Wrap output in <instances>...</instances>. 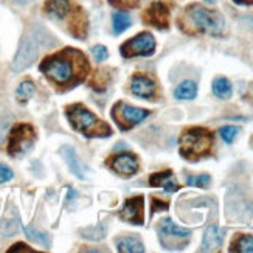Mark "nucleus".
Instances as JSON below:
<instances>
[{
  "label": "nucleus",
  "instance_id": "nucleus-1",
  "mask_svg": "<svg viewBox=\"0 0 253 253\" xmlns=\"http://www.w3.org/2000/svg\"><path fill=\"white\" fill-rule=\"evenodd\" d=\"M39 69L59 89H70L84 81L90 65L83 51L64 48L43 59Z\"/></svg>",
  "mask_w": 253,
  "mask_h": 253
},
{
  "label": "nucleus",
  "instance_id": "nucleus-2",
  "mask_svg": "<svg viewBox=\"0 0 253 253\" xmlns=\"http://www.w3.org/2000/svg\"><path fill=\"white\" fill-rule=\"evenodd\" d=\"M180 28L188 35H210L221 36L225 28V20L221 13L207 9L202 5H190L185 8L179 19Z\"/></svg>",
  "mask_w": 253,
  "mask_h": 253
},
{
  "label": "nucleus",
  "instance_id": "nucleus-3",
  "mask_svg": "<svg viewBox=\"0 0 253 253\" xmlns=\"http://www.w3.org/2000/svg\"><path fill=\"white\" fill-rule=\"evenodd\" d=\"M180 156L188 162H197L210 156L213 146V134L205 127H190L182 132L180 140Z\"/></svg>",
  "mask_w": 253,
  "mask_h": 253
},
{
  "label": "nucleus",
  "instance_id": "nucleus-4",
  "mask_svg": "<svg viewBox=\"0 0 253 253\" xmlns=\"http://www.w3.org/2000/svg\"><path fill=\"white\" fill-rule=\"evenodd\" d=\"M67 118L72 126L83 132L85 137H109L112 129L104 122L95 117L89 109L83 104H72L67 107Z\"/></svg>",
  "mask_w": 253,
  "mask_h": 253
},
{
  "label": "nucleus",
  "instance_id": "nucleus-5",
  "mask_svg": "<svg viewBox=\"0 0 253 253\" xmlns=\"http://www.w3.org/2000/svg\"><path fill=\"white\" fill-rule=\"evenodd\" d=\"M36 140V132L31 125L28 123H19L9 132V141H8V154L11 157H19L33 146Z\"/></svg>",
  "mask_w": 253,
  "mask_h": 253
},
{
  "label": "nucleus",
  "instance_id": "nucleus-6",
  "mask_svg": "<svg viewBox=\"0 0 253 253\" xmlns=\"http://www.w3.org/2000/svg\"><path fill=\"white\" fill-rule=\"evenodd\" d=\"M41 43H42V41L39 39L38 33L25 35L20 39L19 50H17L14 61H13V70L14 72H24L25 69H28L30 65L36 61Z\"/></svg>",
  "mask_w": 253,
  "mask_h": 253
},
{
  "label": "nucleus",
  "instance_id": "nucleus-7",
  "mask_svg": "<svg viewBox=\"0 0 253 253\" xmlns=\"http://www.w3.org/2000/svg\"><path fill=\"white\" fill-rule=\"evenodd\" d=\"M156 51V39L151 33H140L122 45V54L125 58L151 56Z\"/></svg>",
  "mask_w": 253,
  "mask_h": 253
},
{
  "label": "nucleus",
  "instance_id": "nucleus-8",
  "mask_svg": "<svg viewBox=\"0 0 253 253\" xmlns=\"http://www.w3.org/2000/svg\"><path fill=\"white\" fill-rule=\"evenodd\" d=\"M148 115H149V111H145V109H140V107H132L126 103H117L112 111L114 120L122 129L134 127L135 125L141 123Z\"/></svg>",
  "mask_w": 253,
  "mask_h": 253
},
{
  "label": "nucleus",
  "instance_id": "nucleus-9",
  "mask_svg": "<svg viewBox=\"0 0 253 253\" xmlns=\"http://www.w3.org/2000/svg\"><path fill=\"white\" fill-rule=\"evenodd\" d=\"M143 20L148 25H152L159 30L169 27V8L163 2H154L143 14Z\"/></svg>",
  "mask_w": 253,
  "mask_h": 253
},
{
  "label": "nucleus",
  "instance_id": "nucleus-10",
  "mask_svg": "<svg viewBox=\"0 0 253 253\" xmlns=\"http://www.w3.org/2000/svg\"><path fill=\"white\" fill-rule=\"evenodd\" d=\"M143 208H145V201H143L141 196L130 197V199L125 202V207L122 208V211H120V217L129 224L141 225L143 221H145Z\"/></svg>",
  "mask_w": 253,
  "mask_h": 253
},
{
  "label": "nucleus",
  "instance_id": "nucleus-11",
  "mask_svg": "<svg viewBox=\"0 0 253 253\" xmlns=\"http://www.w3.org/2000/svg\"><path fill=\"white\" fill-rule=\"evenodd\" d=\"M109 167L120 175H123V177H130L138 171V160L134 154L123 152L109 160Z\"/></svg>",
  "mask_w": 253,
  "mask_h": 253
},
{
  "label": "nucleus",
  "instance_id": "nucleus-12",
  "mask_svg": "<svg viewBox=\"0 0 253 253\" xmlns=\"http://www.w3.org/2000/svg\"><path fill=\"white\" fill-rule=\"evenodd\" d=\"M224 238H225V230L219 228L216 225L208 227L204 235L201 252H217L224 243Z\"/></svg>",
  "mask_w": 253,
  "mask_h": 253
},
{
  "label": "nucleus",
  "instance_id": "nucleus-13",
  "mask_svg": "<svg viewBox=\"0 0 253 253\" xmlns=\"http://www.w3.org/2000/svg\"><path fill=\"white\" fill-rule=\"evenodd\" d=\"M130 90L132 93L140 98H152L156 95V84H154V81L149 80L148 76L135 75L130 83Z\"/></svg>",
  "mask_w": 253,
  "mask_h": 253
},
{
  "label": "nucleus",
  "instance_id": "nucleus-14",
  "mask_svg": "<svg viewBox=\"0 0 253 253\" xmlns=\"http://www.w3.org/2000/svg\"><path fill=\"white\" fill-rule=\"evenodd\" d=\"M61 156L64 157L67 167L70 168V171L76 175L78 179H87V169L84 168V165L81 163L78 154L75 152V149L72 146H62L61 148Z\"/></svg>",
  "mask_w": 253,
  "mask_h": 253
},
{
  "label": "nucleus",
  "instance_id": "nucleus-15",
  "mask_svg": "<svg viewBox=\"0 0 253 253\" xmlns=\"http://www.w3.org/2000/svg\"><path fill=\"white\" fill-rule=\"evenodd\" d=\"M45 13L54 19V20H64L70 14L72 11V3L70 0H47L43 5Z\"/></svg>",
  "mask_w": 253,
  "mask_h": 253
},
{
  "label": "nucleus",
  "instance_id": "nucleus-16",
  "mask_svg": "<svg viewBox=\"0 0 253 253\" xmlns=\"http://www.w3.org/2000/svg\"><path fill=\"white\" fill-rule=\"evenodd\" d=\"M149 185L151 186H160L167 193H174L179 190V185L174 179L172 171H162V172H154L149 177Z\"/></svg>",
  "mask_w": 253,
  "mask_h": 253
},
{
  "label": "nucleus",
  "instance_id": "nucleus-17",
  "mask_svg": "<svg viewBox=\"0 0 253 253\" xmlns=\"http://www.w3.org/2000/svg\"><path fill=\"white\" fill-rule=\"evenodd\" d=\"M159 232H160V236L162 239L163 238H169V239H188L191 232L186 228H180L175 225L171 219H163L159 225Z\"/></svg>",
  "mask_w": 253,
  "mask_h": 253
},
{
  "label": "nucleus",
  "instance_id": "nucleus-18",
  "mask_svg": "<svg viewBox=\"0 0 253 253\" xmlns=\"http://www.w3.org/2000/svg\"><path fill=\"white\" fill-rule=\"evenodd\" d=\"M117 249L118 252L123 253H143L145 252V247L140 243V239L132 238V236H125L122 239L117 241Z\"/></svg>",
  "mask_w": 253,
  "mask_h": 253
},
{
  "label": "nucleus",
  "instance_id": "nucleus-19",
  "mask_svg": "<svg viewBox=\"0 0 253 253\" xmlns=\"http://www.w3.org/2000/svg\"><path fill=\"white\" fill-rule=\"evenodd\" d=\"M197 95V84L194 81H183L174 90V96L177 100H194Z\"/></svg>",
  "mask_w": 253,
  "mask_h": 253
},
{
  "label": "nucleus",
  "instance_id": "nucleus-20",
  "mask_svg": "<svg viewBox=\"0 0 253 253\" xmlns=\"http://www.w3.org/2000/svg\"><path fill=\"white\" fill-rule=\"evenodd\" d=\"M213 93L217 98H221V100H228L233 93L232 84H230V81L224 78V76H219V78L213 81Z\"/></svg>",
  "mask_w": 253,
  "mask_h": 253
},
{
  "label": "nucleus",
  "instance_id": "nucleus-21",
  "mask_svg": "<svg viewBox=\"0 0 253 253\" xmlns=\"http://www.w3.org/2000/svg\"><path fill=\"white\" fill-rule=\"evenodd\" d=\"M230 252H238V253H253V236L250 235H238L232 247H230Z\"/></svg>",
  "mask_w": 253,
  "mask_h": 253
},
{
  "label": "nucleus",
  "instance_id": "nucleus-22",
  "mask_svg": "<svg viewBox=\"0 0 253 253\" xmlns=\"http://www.w3.org/2000/svg\"><path fill=\"white\" fill-rule=\"evenodd\" d=\"M130 24H132L130 16L127 13H123V11H118L112 17V27L115 35H122L123 31H126L130 27Z\"/></svg>",
  "mask_w": 253,
  "mask_h": 253
},
{
  "label": "nucleus",
  "instance_id": "nucleus-23",
  "mask_svg": "<svg viewBox=\"0 0 253 253\" xmlns=\"http://www.w3.org/2000/svg\"><path fill=\"white\" fill-rule=\"evenodd\" d=\"M35 92H36L35 84H33L31 81H24V83L19 84L17 90H16V96L20 103H27L30 98L35 95Z\"/></svg>",
  "mask_w": 253,
  "mask_h": 253
},
{
  "label": "nucleus",
  "instance_id": "nucleus-24",
  "mask_svg": "<svg viewBox=\"0 0 253 253\" xmlns=\"http://www.w3.org/2000/svg\"><path fill=\"white\" fill-rule=\"evenodd\" d=\"M24 232L27 235L28 239L35 241V243L43 246V247H50V238L47 233H42V232H38L35 228H30V227H24Z\"/></svg>",
  "mask_w": 253,
  "mask_h": 253
},
{
  "label": "nucleus",
  "instance_id": "nucleus-25",
  "mask_svg": "<svg viewBox=\"0 0 253 253\" xmlns=\"http://www.w3.org/2000/svg\"><path fill=\"white\" fill-rule=\"evenodd\" d=\"M211 177L208 174H201V175H188L186 177V185L190 186H199V188H205L210 183Z\"/></svg>",
  "mask_w": 253,
  "mask_h": 253
},
{
  "label": "nucleus",
  "instance_id": "nucleus-26",
  "mask_svg": "<svg viewBox=\"0 0 253 253\" xmlns=\"http://www.w3.org/2000/svg\"><path fill=\"white\" fill-rule=\"evenodd\" d=\"M238 132H239V129L236 126H224V127L219 129V135H221V138L225 143H228V145H230V143L235 141Z\"/></svg>",
  "mask_w": 253,
  "mask_h": 253
},
{
  "label": "nucleus",
  "instance_id": "nucleus-27",
  "mask_svg": "<svg viewBox=\"0 0 253 253\" xmlns=\"http://www.w3.org/2000/svg\"><path fill=\"white\" fill-rule=\"evenodd\" d=\"M107 81H109V75L104 72H98V73H95V78L92 81V87H95V89H98V90H103L104 85L107 84Z\"/></svg>",
  "mask_w": 253,
  "mask_h": 253
},
{
  "label": "nucleus",
  "instance_id": "nucleus-28",
  "mask_svg": "<svg viewBox=\"0 0 253 253\" xmlns=\"http://www.w3.org/2000/svg\"><path fill=\"white\" fill-rule=\"evenodd\" d=\"M19 222L17 221H5L2 227V235L3 236H13L17 232Z\"/></svg>",
  "mask_w": 253,
  "mask_h": 253
},
{
  "label": "nucleus",
  "instance_id": "nucleus-29",
  "mask_svg": "<svg viewBox=\"0 0 253 253\" xmlns=\"http://www.w3.org/2000/svg\"><path fill=\"white\" fill-rule=\"evenodd\" d=\"M111 3L117 8H122V9H129V8H134L138 5V0H111Z\"/></svg>",
  "mask_w": 253,
  "mask_h": 253
},
{
  "label": "nucleus",
  "instance_id": "nucleus-30",
  "mask_svg": "<svg viewBox=\"0 0 253 253\" xmlns=\"http://www.w3.org/2000/svg\"><path fill=\"white\" fill-rule=\"evenodd\" d=\"M13 169H11L9 167H6V165H2L0 163V183H5L8 180L13 179Z\"/></svg>",
  "mask_w": 253,
  "mask_h": 253
},
{
  "label": "nucleus",
  "instance_id": "nucleus-31",
  "mask_svg": "<svg viewBox=\"0 0 253 253\" xmlns=\"http://www.w3.org/2000/svg\"><path fill=\"white\" fill-rule=\"evenodd\" d=\"M92 53H93V56L96 58V61H104L109 56L107 48L103 47V45H95V47H92Z\"/></svg>",
  "mask_w": 253,
  "mask_h": 253
},
{
  "label": "nucleus",
  "instance_id": "nucleus-32",
  "mask_svg": "<svg viewBox=\"0 0 253 253\" xmlns=\"http://www.w3.org/2000/svg\"><path fill=\"white\" fill-rule=\"evenodd\" d=\"M167 208H168V202H162L159 199L152 201V210L154 211H163V210H167Z\"/></svg>",
  "mask_w": 253,
  "mask_h": 253
},
{
  "label": "nucleus",
  "instance_id": "nucleus-33",
  "mask_svg": "<svg viewBox=\"0 0 253 253\" xmlns=\"http://www.w3.org/2000/svg\"><path fill=\"white\" fill-rule=\"evenodd\" d=\"M19 250H22V252H31V249H27L25 244H20V243L13 246V249H9L8 252H19Z\"/></svg>",
  "mask_w": 253,
  "mask_h": 253
},
{
  "label": "nucleus",
  "instance_id": "nucleus-34",
  "mask_svg": "<svg viewBox=\"0 0 253 253\" xmlns=\"http://www.w3.org/2000/svg\"><path fill=\"white\" fill-rule=\"evenodd\" d=\"M238 5H253V0H233Z\"/></svg>",
  "mask_w": 253,
  "mask_h": 253
},
{
  "label": "nucleus",
  "instance_id": "nucleus-35",
  "mask_svg": "<svg viewBox=\"0 0 253 253\" xmlns=\"http://www.w3.org/2000/svg\"><path fill=\"white\" fill-rule=\"evenodd\" d=\"M205 2H208V3H214L216 0H205Z\"/></svg>",
  "mask_w": 253,
  "mask_h": 253
}]
</instances>
